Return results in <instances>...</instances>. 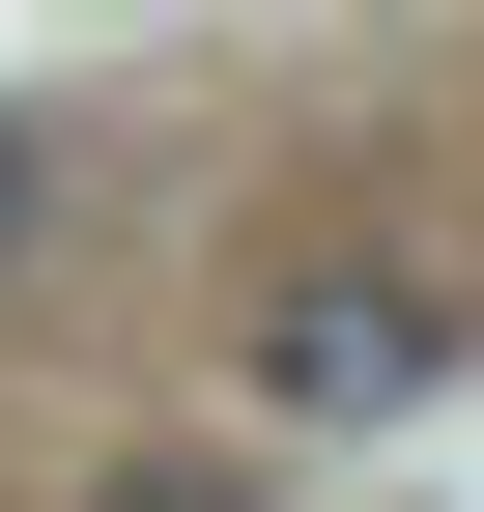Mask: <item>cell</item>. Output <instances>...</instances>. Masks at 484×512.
I'll use <instances>...</instances> for the list:
<instances>
[{
    "instance_id": "obj_1",
    "label": "cell",
    "mask_w": 484,
    "mask_h": 512,
    "mask_svg": "<svg viewBox=\"0 0 484 512\" xmlns=\"http://www.w3.org/2000/svg\"><path fill=\"white\" fill-rule=\"evenodd\" d=\"M456 370V285H399V256H314V285H257V399L285 427H399Z\"/></svg>"
},
{
    "instance_id": "obj_2",
    "label": "cell",
    "mask_w": 484,
    "mask_h": 512,
    "mask_svg": "<svg viewBox=\"0 0 484 512\" xmlns=\"http://www.w3.org/2000/svg\"><path fill=\"white\" fill-rule=\"evenodd\" d=\"M86 512H285V484H228V456H114Z\"/></svg>"
},
{
    "instance_id": "obj_3",
    "label": "cell",
    "mask_w": 484,
    "mask_h": 512,
    "mask_svg": "<svg viewBox=\"0 0 484 512\" xmlns=\"http://www.w3.org/2000/svg\"><path fill=\"white\" fill-rule=\"evenodd\" d=\"M29 256H57V143L0 114V285H29Z\"/></svg>"
}]
</instances>
